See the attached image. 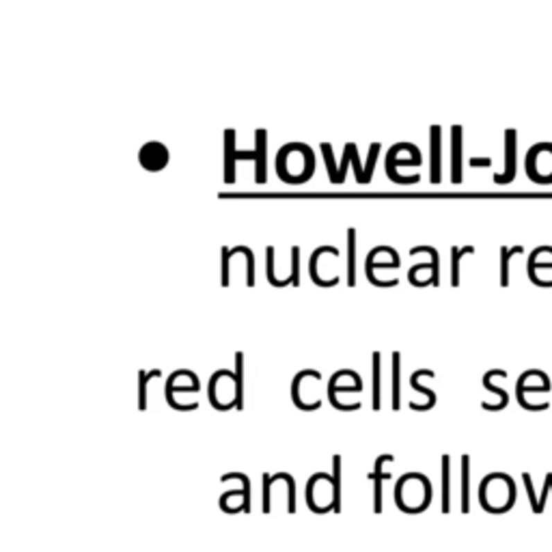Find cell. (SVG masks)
Instances as JSON below:
<instances>
[{
	"label": "cell",
	"mask_w": 552,
	"mask_h": 552,
	"mask_svg": "<svg viewBox=\"0 0 552 552\" xmlns=\"http://www.w3.org/2000/svg\"><path fill=\"white\" fill-rule=\"evenodd\" d=\"M373 369H371V376H373V410H380L382 406V356L380 352H373Z\"/></svg>",
	"instance_id": "9a60e30c"
},
{
	"label": "cell",
	"mask_w": 552,
	"mask_h": 552,
	"mask_svg": "<svg viewBox=\"0 0 552 552\" xmlns=\"http://www.w3.org/2000/svg\"><path fill=\"white\" fill-rule=\"evenodd\" d=\"M235 384H238V410H244V354L235 352Z\"/></svg>",
	"instance_id": "d4e9b609"
},
{
	"label": "cell",
	"mask_w": 552,
	"mask_h": 552,
	"mask_svg": "<svg viewBox=\"0 0 552 552\" xmlns=\"http://www.w3.org/2000/svg\"><path fill=\"white\" fill-rule=\"evenodd\" d=\"M175 380H177V371L171 373V378L166 380V386H164V393H166V404L175 410H180V412H188V410H196L199 408V404H192V406H182L180 402H177L173 397V393H196L201 386H175Z\"/></svg>",
	"instance_id": "5bb4252c"
},
{
	"label": "cell",
	"mask_w": 552,
	"mask_h": 552,
	"mask_svg": "<svg viewBox=\"0 0 552 552\" xmlns=\"http://www.w3.org/2000/svg\"><path fill=\"white\" fill-rule=\"evenodd\" d=\"M442 130L440 126H431L429 128V164H431V173L429 180L431 184H440V162H442Z\"/></svg>",
	"instance_id": "9c48e42d"
},
{
	"label": "cell",
	"mask_w": 552,
	"mask_h": 552,
	"mask_svg": "<svg viewBox=\"0 0 552 552\" xmlns=\"http://www.w3.org/2000/svg\"><path fill=\"white\" fill-rule=\"evenodd\" d=\"M490 157H470V166H490Z\"/></svg>",
	"instance_id": "f546056e"
},
{
	"label": "cell",
	"mask_w": 552,
	"mask_h": 552,
	"mask_svg": "<svg viewBox=\"0 0 552 552\" xmlns=\"http://www.w3.org/2000/svg\"><path fill=\"white\" fill-rule=\"evenodd\" d=\"M462 511H470V458L462 456Z\"/></svg>",
	"instance_id": "7402d4cb"
},
{
	"label": "cell",
	"mask_w": 552,
	"mask_h": 552,
	"mask_svg": "<svg viewBox=\"0 0 552 552\" xmlns=\"http://www.w3.org/2000/svg\"><path fill=\"white\" fill-rule=\"evenodd\" d=\"M332 255V257H339V248H334V246H318L313 250L311 255V259H309V276H311V281L315 285H320V287H334V285H339V276H332L330 281H324L320 279V274H318V261L322 255Z\"/></svg>",
	"instance_id": "30bf717a"
},
{
	"label": "cell",
	"mask_w": 552,
	"mask_h": 552,
	"mask_svg": "<svg viewBox=\"0 0 552 552\" xmlns=\"http://www.w3.org/2000/svg\"><path fill=\"white\" fill-rule=\"evenodd\" d=\"M494 373H497V369H492V371H488L485 376H483V386L488 388V390H492V393H497V395L501 397V404H497V406H490V404H481L483 406V410H492V412H499V410H503L507 404H509V395L507 393L503 390V388H499V386H494L492 384L490 380L494 378Z\"/></svg>",
	"instance_id": "44dd1931"
},
{
	"label": "cell",
	"mask_w": 552,
	"mask_h": 552,
	"mask_svg": "<svg viewBox=\"0 0 552 552\" xmlns=\"http://www.w3.org/2000/svg\"><path fill=\"white\" fill-rule=\"evenodd\" d=\"M402 354L399 352H393V410H399L402 406Z\"/></svg>",
	"instance_id": "d6986e66"
},
{
	"label": "cell",
	"mask_w": 552,
	"mask_h": 552,
	"mask_svg": "<svg viewBox=\"0 0 552 552\" xmlns=\"http://www.w3.org/2000/svg\"><path fill=\"white\" fill-rule=\"evenodd\" d=\"M240 481L242 483V490H244V514H248L250 511V479L244 475V472H229V475H223L221 477V481L225 483V481Z\"/></svg>",
	"instance_id": "4316f807"
},
{
	"label": "cell",
	"mask_w": 552,
	"mask_h": 552,
	"mask_svg": "<svg viewBox=\"0 0 552 552\" xmlns=\"http://www.w3.org/2000/svg\"><path fill=\"white\" fill-rule=\"evenodd\" d=\"M421 378H433V371H429V369H419L417 373H412V376H410V386H412L414 390L423 393V395L429 399L425 406H419V404H414V402H412L410 408H412V410H417V412H425V410H431L433 406H436V393H433L431 388H425V386L419 382Z\"/></svg>",
	"instance_id": "7c38bea8"
},
{
	"label": "cell",
	"mask_w": 552,
	"mask_h": 552,
	"mask_svg": "<svg viewBox=\"0 0 552 552\" xmlns=\"http://www.w3.org/2000/svg\"><path fill=\"white\" fill-rule=\"evenodd\" d=\"M322 155H324V162H326V169H328V177L332 184H343L345 180V171L350 164H354V173H356V184H369L367 180V171L361 166V155H359V147L354 143H347L345 149H343V162H341V169L334 166V155H332V145L330 143H322Z\"/></svg>",
	"instance_id": "277c9868"
},
{
	"label": "cell",
	"mask_w": 552,
	"mask_h": 552,
	"mask_svg": "<svg viewBox=\"0 0 552 552\" xmlns=\"http://www.w3.org/2000/svg\"><path fill=\"white\" fill-rule=\"evenodd\" d=\"M516 130L505 132V173L494 175V184H509L516 177V149H518V138Z\"/></svg>",
	"instance_id": "52a82bcc"
},
{
	"label": "cell",
	"mask_w": 552,
	"mask_h": 552,
	"mask_svg": "<svg viewBox=\"0 0 552 552\" xmlns=\"http://www.w3.org/2000/svg\"><path fill=\"white\" fill-rule=\"evenodd\" d=\"M475 252V246H451V285L458 287L460 285V261L466 255H472Z\"/></svg>",
	"instance_id": "e0dca14e"
},
{
	"label": "cell",
	"mask_w": 552,
	"mask_h": 552,
	"mask_svg": "<svg viewBox=\"0 0 552 552\" xmlns=\"http://www.w3.org/2000/svg\"><path fill=\"white\" fill-rule=\"evenodd\" d=\"M546 481L550 483V492H552V472H548V475H546Z\"/></svg>",
	"instance_id": "4dcf8cb0"
},
{
	"label": "cell",
	"mask_w": 552,
	"mask_h": 552,
	"mask_svg": "<svg viewBox=\"0 0 552 552\" xmlns=\"http://www.w3.org/2000/svg\"><path fill=\"white\" fill-rule=\"evenodd\" d=\"M520 252H522V246H514V248L503 246L501 248V287L509 285V259L514 257V255H520Z\"/></svg>",
	"instance_id": "484cf974"
},
{
	"label": "cell",
	"mask_w": 552,
	"mask_h": 552,
	"mask_svg": "<svg viewBox=\"0 0 552 552\" xmlns=\"http://www.w3.org/2000/svg\"><path fill=\"white\" fill-rule=\"evenodd\" d=\"M421 162H423V157H421L419 147H414L410 143L393 145L388 149V153H386V175H388V180L397 182V184H417L419 175L402 177V175H397V166H419Z\"/></svg>",
	"instance_id": "5b68a950"
},
{
	"label": "cell",
	"mask_w": 552,
	"mask_h": 552,
	"mask_svg": "<svg viewBox=\"0 0 552 552\" xmlns=\"http://www.w3.org/2000/svg\"><path fill=\"white\" fill-rule=\"evenodd\" d=\"M451 509V458L442 456V511Z\"/></svg>",
	"instance_id": "cb8c5ba5"
},
{
	"label": "cell",
	"mask_w": 552,
	"mask_h": 552,
	"mask_svg": "<svg viewBox=\"0 0 552 552\" xmlns=\"http://www.w3.org/2000/svg\"><path fill=\"white\" fill-rule=\"evenodd\" d=\"M162 373L160 369H151V371H138V408L147 410V384L153 378H160Z\"/></svg>",
	"instance_id": "ffe728a7"
},
{
	"label": "cell",
	"mask_w": 552,
	"mask_h": 552,
	"mask_svg": "<svg viewBox=\"0 0 552 552\" xmlns=\"http://www.w3.org/2000/svg\"><path fill=\"white\" fill-rule=\"evenodd\" d=\"M451 182L462 184V128H451Z\"/></svg>",
	"instance_id": "8fae6325"
},
{
	"label": "cell",
	"mask_w": 552,
	"mask_h": 552,
	"mask_svg": "<svg viewBox=\"0 0 552 552\" xmlns=\"http://www.w3.org/2000/svg\"><path fill=\"white\" fill-rule=\"evenodd\" d=\"M235 130H225V173H223V180L225 184H233L235 182Z\"/></svg>",
	"instance_id": "4fadbf2b"
},
{
	"label": "cell",
	"mask_w": 552,
	"mask_h": 552,
	"mask_svg": "<svg viewBox=\"0 0 552 552\" xmlns=\"http://www.w3.org/2000/svg\"><path fill=\"white\" fill-rule=\"evenodd\" d=\"M419 252H427L431 257V276H429V283L433 287L440 285V257H438V250L433 246H414L410 248V255H419Z\"/></svg>",
	"instance_id": "ac0fdd59"
},
{
	"label": "cell",
	"mask_w": 552,
	"mask_h": 552,
	"mask_svg": "<svg viewBox=\"0 0 552 552\" xmlns=\"http://www.w3.org/2000/svg\"><path fill=\"white\" fill-rule=\"evenodd\" d=\"M307 505L315 514L341 511V456L332 458V475L315 472L307 481Z\"/></svg>",
	"instance_id": "6da1fadb"
},
{
	"label": "cell",
	"mask_w": 552,
	"mask_h": 552,
	"mask_svg": "<svg viewBox=\"0 0 552 552\" xmlns=\"http://www.w3.org/2000/svg\"><path fill=\"white\" fill-rule=\"evenodd\" d=\"M221 255H223V268H221V285H223V287H227V285H229V261H231V248L223 246Z\"/></svg>",
	"instance_id": "83f0119b"
},
{
	"label": "cell",
	"mask_w": 552,
	"mask_h": 552,
	"mask_svg": "<svg viewBox=\"0 0 552 552\" xmlns=\"http://www.w3.org/2000/svg\"><path fill=\"white\" fill-rule=\"evenodd\" d=\"M522 479H524V485H526V494H528L531 507H533V511L537 514V501H540V499L535 497V488H533V481H531V475H528V472H524Z\"/></svg>",
	"instance_id": "f1b7e54d"
},
{
	"label": "cell",
	"mask_w": 552,
	"mask_h": 552,
	"mask_svg": "<svg viewBox=\"0 0 552 552\" xmlns=\"http://www.w3.org/2000/svg\"><path fill=\"white\" fill-rule=\"evenodd\" d=\"M347 285H356V229H347Z\"/></svg>",
	"instance_id": "2e32d148"
},
{
	"label": "cell",
	"mask_w": 552,
	"mask_h": 552,
	"mask_svg": "<svg viewBox=\"0 0 552 552\" xmlns=\"http://www.w3.org/2000/svg\"><path fill=\"white\" fill-rule=\"evenodd\" d=\"M291 283H293V287L300 285V246H291V274L287 276V279L279 281L276 287H287Z\"/></svg>",
	"instance_id": "603a6c76"
},
{
	"label": "cell",
	"mask_w": 552,
	"mask_h": 552,
	"mask_svg": "<svg viewBox=\"0 0 552 552\" xmlns=\"http://www.w3.org/2000/svg\"><path fill=\"white\" fill-rule=\"evenodd\" d=\"M266 151H268V132L264 128L255 130V151H238L235 157L238 160H255L257 169H255V182L266 184L268 173H266Z\"/></svg>",
	"instance_id": "8992f818"
},
{
	"label": "cell",
	"mask_w": 552,
	"mask_h": 552,
	"mask_svg": "<svg viewBox=\"0 0 552 552\" xmlns=\"http://www.w3.org/2000/svg\"><path fill=\"white\" fill-rule=\"evenodd\" d=\"M431 481L423 472H406L395 485V505L406 514H421L431 503Z\"/></svg>",
	"instance_id": "7a4b0ae2"
},
{
	"label": "cell",
	"mask_w": 552,
	"mask_h": 552,
	"mask_svg": "<svg viewBox=\"0 0 552 552\" xmlns=\"http://www.w3.org/2000/svg\"><path fill=\"white\" fill-rule=\"evenodd\" d=\"M479 503L490 514H505L516 503V483L505 472H492L479 485Z\"/></svg>",
	"instance_id": "3957f363"
},
{
	"label": "cell",
	"mask_w": 552,
	"mask_h": 552,
	"mask_svg": "<svg viewBox=\"0 0 552 552\" xmlns=\"http://www.w3.org/2000/svg\"><path fill=\"white\" fill-rule=\"evenodd\" d=\"M393 458L390 453H384V456H380L378 460H376V468H373V472L369 475V479H373V511H376V514H380L382 511V481H386V479H390L393 475L390 472H382V468H384V464H393Z\"/></svg>",
	"instance_id": "ba28073f"
}]
</instances>
